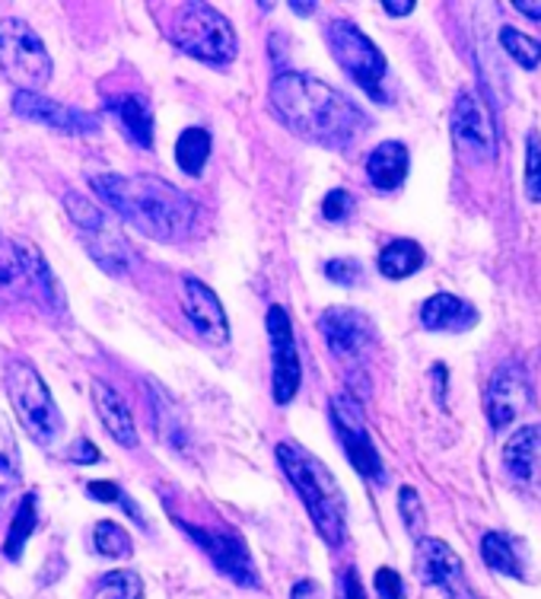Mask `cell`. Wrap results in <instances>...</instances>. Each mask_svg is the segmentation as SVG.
Segmentation results:
<instances>
[{
  "label": "cell",
  "instance_id": "1f68e13d",
  "mask_svg": "<svg viewBox=\"0 0 541 599\" xmlns=\"http://www.w3.org/2000/svg\"><path fill=\"white\" fill-rule=\"evenodd\" d=\"M93 549L102 558H131V536L125 533V526L112 523V520H99L93 526Z\"/></svg>",
  "mask_w": 541,
  "mask_h": 599
},
{
  "label": "cell",
  "instance_id": "484cf974",
  "mask_svg": "<svg viewBox=\"0 0 541 599\" xmlns=\"http://www.w3.org/2000/svg\"><path fill=\"white\" fill-rule=\"evenodd\" d=\"M147 393H150V411H153V424H156V434H159V441L163 444H169L172 449H182L185 447V424L179 421V408L172 405V399L159 390V386H153L147 383Z\"/></svg>",
  "mask_w": 541,
  "mask_h": 599
},
{
  "label": "cell",
  "instance_id": "4fadbf2b",
  "mask_svg": "<svg viewBox=\"0 0 541 599\" xmlns=\"http://www.w3.org/2000/svg\"><path fill=\"white\" fill-rule=\"evenodd\" d=\"M268 342H271V390L278 405H291L302 383V364L296 351L294 322L284 306L268 309Z\"/></svg>",
  "mask_w": 541,
  "mask_h": 599
},
{
  "label": "cell",
  "instance_id": "9c48e42d",
  "mask_svg": "<svg viewBox=\"0 0 541 599\" xmlns=\"http://www.w3.org/2000/svg\"><path fill=\"white\" fill-rule=\"evenodd\" d=\"M319 332L332 351V357L345 364L350 383H357V373L366 377L363 364L376 345V329L363 313L347 309V306H332L319 316Z\"/></svg>",
  "mask_w": 541,
  "mask_h": 599
},
{
  "label": "cell",
  "instance_id": "ffe728a7",
  "mask_svg": "<svg viewBox=\"0 0 541 599\" xmlns=\"http://www.w3.org/2000/svg\"><path fill=\"white\" fill-rule=\"evenodd\" d=\"M105 112L118 122V128L125 131V138L141 150L153 148V109L147 97L138 93H125V97H108Z\"/></svg>",
  "mask_w": 541,
  "mask_h": 599
},
{
  "label": "cell",
  "instance_id": "9a60e30c",
  "mask_svg": "<svg viewBox=\"0 0 541 599\" xmlns=\"http://www.w3.org/2000/svg\"><path fill=\"white\" fill-rule=\"evenodd\" d=\"M414 564H417V577L427 587H437L446 599H475L468 581H465L462 558L449 549L443 539L421 536L417 549H414Z\"/></svg>",
  "mask_w": 541,
  "mask_h": 599
},
{
  "label": "cell",
  "instance_id": "e0dca14e",
  "mask_svg": "<svg viewBox=\"0 0 541 599\" xmlns=\"http://www.w3.org/2000/svg\"><path fill=\"white\" fill-rule=\"evenodd\" d=\"M185 291V316L192 319L195 332L207 342V345H227L230 342V319L220 297L197 278H185L182 281Z\"/></svg>",
  "mask_w": 541,
  "mask_h": 599
},
{
  "label": "cell",
  "instance_id": "b9f144b4",
  "mask_svg": "<svg viewBox=\"0 0 541 599\" xmlns=\"http://www.w3.org/2000/svg\"><path fill=\"white\" fill-rule=\"evenodd\" d=\"M383 10H386L389 16H411V13H414V3H411V0H404V3H398V0H386V3H383Z\"/></svg>",
  "mask_w": 541,
  "mask_h": 599
},
{
  "label": "cell",
  "instance_id": "74e56055",
  "mask_svg": "<svg viewBox=\"0 0 541 599\" xmlns=\"http://www.w3.org/2000/svg\"><path fill=\"white\" fill-rule=\"evenodd\" d=\"M376 594H379V599H408L404 581L395 568H379L376 571Z\"/></svg>",
  "mask_w": 541,
  "mask_h": 599
},
{
  "label": "cell",
  "instance_id": "4316f807",
  "mask_svg": "<svg viewBox=\"0 0 541 599\" xmlns=\"http://www.w3.org/2000/svg\"><path fill=\"white\" fill-rule=\"evenodd\" d=\"M421 268H424V250L414 240H392L386 250L379 252V271L389 281H404Z\"/></svg>",
  "mask_w": 541,
  "mask_h": 599
},
{
  "label": "cell",
  "instance_id": "ab89813d",
  "mask_svg": "<svg viewBox=\"0 0 541 599\" xmlns=\"http://www.w3.org/2000/svg\"><path fill=\"white\" fill-rule=\"evenodd\" d=\"M67 456H70L74 462H80V466H90V462H99V459H102V456H99L96 444H90L87 437H80V441L70 447V453H67Z\"/></svg>",
  "mask_w": 541,
  "mask_h": 599
},
{
  "label": "cell",
  "instance_id": "7402d4cb",
  "mask_svg": "<svg viewBox=\"0 0 541 599\" xmlns=\"http://www.w3.org/2000/svg\"><path fill=\"white\" fill-rule=\"evenodd\" d=\"M503 466L516 482H536V475L541 472V424H529L519 428L506 447H503Z\"/></svg>",
  "mask_w": 541,
  "mask_h": 599
},
{
  "label": "cell",
  "instance_id": "cb8c5ba5",
  "mask_svg": "<svg viewBox=\"0 0 541 599\" xmlns=\"http://www.w3.org/2000/svg\"><path fill=\"white\" fill-rule=\"evenodd\" d=\"M481 558H485V564L497 571V574H503V577H516V581H523L526 577V564H523V551L519 546L506 536V533H485L481 536Z\"/></svg>",
  "mask_w": 541,
  "mask_h": 599
},
{
  "label": "cell",
  "instance_id": "8d00e7d4",
  "mask_svg": "<svg viewBox=\"0 0 541 599\" xmlns=\"http://www.w3.org/2000/svg\"><path fill=\"white\" fill-rule=\"evenodd\" d=\"M350 214H353V195L347 189H335L322 201V217L332 220V224H342Z\"/></svg>",
  "mask_w": 541,
  "mask_h": 599
},
{
  "label": "cell",
  "instance_id": "7a4b0ae2",
  "mask_svg": "<svg viewBox=\"0 0 541 599\" xmlns=\"http://www.w3.org/2000/svg\"><path fill=\"white\" fill-rule=\"evenodd\" d=\"M90 186L128 227L156 243H179L195 227V201L159 176L99 173Z\"/></svg>",
  "mask_w": 541,
  "mask_h": 599
},
{
  "label": "cell",
  "instance_id": "5b68a950",
  "mask_svg": "<svg viewBox=\"0 0 541 599\" xmlns=\"http://www.w3.org/2000/svg\"><path fill=\"white\" fill-rule=\"evenodd\" d=\"M3 386H7V399L16 411V421L29 431V437L42 447L54 444L64 421L39 370L29 360H10L3 373Z\"/></svg>",
  "mask_w": 541,
  "mask_h": 599
},
{
  "label": "cell",
  "instance_id": "8fae6325",
  "mask_svg": "<svg viewBox=\"0 0 541 599\" xmlns=\"http://www.w3.org/2000/svg\"><path fill=\"white\" fill-rule=\"evenodd\" d=\"M452 141L459 153L472 163H491L497 156V125H493L491 105L472 87L459 90L452 105Z\"/></svg>",
  "mask_w": 541,
  "mask_h": 599
},
{
  "label": "cell",
  "instance_id": "d6a6232c",
  "mask_svg": "<svg viewBox=\"0 0 541 599\" xmlns=\"http://www.w3.org/2000/svg\"><path fill=\"white\" fill-rule=\"evenodd\" d=\"M87 495L93 500H102V504H121V510L138 523V526H147V520H144V513L138 510V504L128 498L115 482H105V479H99V482H87Z\"/></svg>",
  "mask_w": 541,
  "mask_h": 599
},
{
  "label": "cell",
  "instance_id": "52a82bcc",
  "mask_svg": "<svg viewBox=\"0 0 541 599\" xmlns=\"http://www.w3.org/2000/svg\"><path fill=\"white\" fill-rule=\"evenodd\" d=\"M0 71L16 84V90L42 93L49 87L51 54L26 20H0Z\"/></svg>",
  "mask_w": 541,
  "mask_h": 599
},
{
  "label": "cell",
  "instance_id": "5bb4252c",
  "mask_svg": "<svg viewBox=\"0 0 541 599\" xmlns=\"http://www.w3.org/2000/svg\"><path fill=\"white\" fill-rule=\"evenodd\" d=\"M532 405V380L519 360H506L493 370L485 396V411L493 431H506Z\"/></svg>",
  "mask_w": 541,
  "mask_h": 599
},
{
  "label": "cell",
  "instance_id": "603a6c76",
  "mask_svg": "<svg viewBox=\"0 0 541 599\" xmlns=\"http://www.w3.org/2000/svg\"><path fill=\"white\" fill-rule=\"evenodd\" d=\"M411 156L401 141H386L366 156V179L376 192H395L408 176Z\"/></svg>",
  "mask_w": 541,
  "mask_h": 599
},
{
  "label": "cell",
  "instance_id": "f6af8a7d",
  "mask_svg": "<svg viewBox=\"0 0 541 599\" xmlns=\"http://www.w3.org/2000/svg\"><path fill=\"white\" fill-rule=\"evenodd\" d=\"M291 10L296 16H309V13H315V3H291Z\"/></svg>",
  "mask_w": 541,
  "mask_h": 599
},
{
  "label": "cell",
  "instance_id": "3957f363",
  "mask_svg": "<svg viewBox=\"0 0 541 599\" xmlns=\"http://www.w3.org/2000/svg\"><path fill=\"white\" fill-rule=\"evenodd\" d=\"M278 462L294 485V492L302 500L306 513L312 517L319 536L329 546H345L347 539V500L338 479L329 472V466L306 453L299 444H278Z\"/></svg>",
  "mask_w": 541,
  "mask_h": 599
},
{
  "label": "cell",
  "instance_id": "ac0fdd59",
  "mask_svg": "<svg viewBox=\"0 0 541 599\" xmlns=\"http://www.w3.org/2000/svg\"><path fill=\"white\" fill-rule=\"evenodd\" d=\"M36 246L0 240V303L36 297Z\"/></svg>",
  "mask_w": 541,
  "mask_h": 599
},
{
  "label": "cell",
  "instance_id": "8992f818",
  "mask_svg": "<svg viewBox=\"0 0 541 599\" xmlns=\"http://www.w3.org/2000/svg\"><path fill=\"white\" fill-rule=\"evenodd\" d=\"M64 211L70 214L80 243L87 246L90 258L96 262L99 268L112 278H125L134 255H131V246H128L121 227L99 207L96 201L83 199L77 192L64 195Z\"/></svg>",
  "mask_w": 541,
  "mask_h": 599
},
{
  "label": "cell",
  "instance_id": "ba28073f",
  "mask_svg": "<svg viewBox=\"0 0 541 599\" xmlns=\"http://www.w3.org/2000/svg\"><path fill=\"white\" fill-rule=\"evenodd\" d=\"M325 39H329V51L332 58L338 61V67L345 71L347 77L370 93V100L386 102V93L379 90V84L386 80L389 74V61L386 54L376 49V42L360 33L350 20H332L329 29H325Z\"/></svg>",
  "mask_w": 541,
  "mask_h": 599
},
{
  "label": "cell",
  "instance_id": "2e32d148",
  "mask_svg": "<svg viewBox=\"0 0 541 599\" xmlns=\"http://www.w3.org/2000/svg\"><path fill=\"white\" fill-rule=\"evenodd\" d=\"M13 112L26 122H36V125H46L51 131H61V135H96L99 118L83 112V109H74V105H64V102L49 100L42 93H29V90H16L13 93Z\"/></svg>",
  "mask_w": 541,
  "mask_h": 599
},
{
  "label": "cell",
  "instance_id": "4dcf8cb0",
  "mask_svg": "<svg viewBox=\"0 0 541 599\" xmlns=\"http://www.w3.org/2000/svg\"><path fill=\"white\" fill-rule=\"evenodd\" d=\"M500 49L506 51L526 71H536L541 64V42H536L526 33H519V29H513V26H503L500 29Z\"/></svg>",
  "mask_w": 541,
  "mask_h": 599
},
{
  "label": "cell",
  "instance_id": "f1b7e54d",
  "mask_svg": "<svg viewBox=\"0 0 541 599\" xmlns=\"http://www.w3.org/2000/svg\"><path fill=\"white\" fill-rule=\"evenodd\" d=\"M210 156V131L207 128H185L176 141V163L185 176H201Z\"/></svg>",
  "mask_w": 541,
  "mask_h": 599
},
{
  "label": "cell",
  "instance_id": "44dd1931",
  "mask_svg": "<svg viewBox=\"0 0 541 599\" xmlns=\"http://www.w3.org/2000/svg\"><path fill=\"white\" fill-rule=\"evenodd\" d=\"M421 322L430 332H468L478 322V309L455 294H437L421 306Z\"/></svg>",
  "mask_w": 541,
  "mask_h": 599
},
{
  "label": "cell",
  "instance_id": "e575fe53",
  "mask_svg": "<svg viewBox=\"0 0 541 599\" xmlns=\"http://www.w3.org/2000/svg\"><path fill=\"white\" fill-rule=\"evenodd\" d=\"M398 510H401V520H404L408 533L421 539L424 536V507H421V498L411 485H404L398 492Z\"/></svg>",
  "mask_w": 541,
  "mask_h": 599
},
{
  "label": "cell",
  "instance_id": "f546056e",
  "mask_svg": "<svg viewBox=\"0 0 541 599\" xmlns=\"http://www.w3.org/2000/svg\"><path fill=\"white\" fill-rule=\"evenodd\" d=\"M93 599H144V581L138 571H108L99 577Z\"/></svg>",
  "mask_w": 541,
  "mask_h": 599
},
{
  "label": "cell",
  "instance_id": "d590c367",
  "mask_svg": "<svg viewBox=\"0 0 541 599\" xmlns=\"http://www.w3.org/2000/svg\"><path fill=\"white\" fill-rule=\"evenodd\" d=\"M325 278L338 288H357L363 278V265L357 258H332L325 262Z\"/></svg>",
  "mask_w": 541,
  "mask_h": 599
},
{
  "label": "cell",
  "instance_id": "30bf717a",
  "mask_svg": "<svg viewBox=\"0 0 541 599\" xmlns=\"http://www.w3.org/2000/svg\"><path fill=\"white\" fill-rule=\"evenodd\" d=\"M332 424H335V434H338V441L345 447L347 462L353 466V472H360L373 485H386L383 456H379V449H376L373 437H370L360 399H353L347 393L332 396Z\"/></svg>",
  "mask_w": 541,
  "mask_h": 599
},
{
  "label": "cell",
  "instance_id": "83f0119b",
  "mask_svg": "<svg viewBox=\"0 0 541 599\" xmlns=\"http://www.w3.org/2000/svg\"><path fill=\"white\" fill-rule=\"evenodd\" d=\"M23 482V469H20V447L13 437L10 421L0 415V507H7V500L16 495Z\"/></svg>",
  "mask_w": 541,
  "mask_h": 599
},
{
  "label": "cell",
  "instance_id": "d6986e66",
  "mask_svg": "<svg viewBox=\"0 0 541 599\" xmlns=\"http://www.w3.org/2000/svg\"><path fill=\"white\" fill-rule=\"evenodd\" d=\"M90 393H93V405H96L99 421L105 424L108 437H112L118 447H128V449L138 447V428H134V415H131L128 402L118 396V390H112L105 380H93Z\"/></svg>",
  "mask_w": 541,
  "mask_h": 599
},
{
  "label": "cell",
  "instance_id": "277c9868",
  "mask_svg": "<svg viewBox=\"0 0 541 599\" xmlns=\"http://www.w3.org/2000/svg\"><path fill=\"white\" fill-rule=\"evenodd\" d=\"M166 33L182 54L204 64H230L240 51L233 23L210 3H182Z\"/></svg>",
  "mask_w": 541,
  "mask_h": 599
},
{
  "label": "cell",
  "instance_id": "836d02e7",
  "mask_svg": "<svg viewBox=\"0 0 541 599\" xmlns=\"http://www.w3.org/2000/svg\"><path fill=\"white\" fill-rule=\"evenodd\" d=\"M526 199L541 201V141L539 135L526 138Z\"/></svg>",
  "mask_w": 541,
  "mask_h": 599
},
{
  "label": "cell",
  "instance_id": "d4e9b609",
  "mask_svg": "<svg viewBox=\"0 0 541 599\" xmlns=\"http://www.w3.org/2000/svg\"><path fill=\"white\" fill-rule=\"evenodd\" d=\"M36 523H39V495L36 492H26L20 504H16V517L10 523V533L3 539V555L10 561H20L23 558V549L29 543V536L36 533Z\"/></svg>",
  "mask_w": 541,
  "mask_h": 599
},
{
  "label": "cell",
  "instance_id": "7bdbcfd3",
  "mask_svg": "<svg viewBox=\"0 0 541 599\" xmlns=\"http://www.w3.org/2000/svg\"><path fill=\"white\" fill-rule=\"evenodd\" d=\"M513 10H519L523 16H529V20H536V23L541 20V0L539 3H532V0H516Z\"/></svg>",
  "mask_w": 541,
  "mask_h": 599
},
{
  "label": "cell",
  "instance_id": "60d3db41",
  "mask_svg": "<svg viewBox=\"0 0 541 599\" xmlns=\"http://www.w3.org/2000/svg\"><path fill=\"white\" fill-rule=\"evenodd\" d=\"M291 599H322V587L315 581H296Z\"/></svg>",
  "mask_w": 541,
  "mask_h": 599
},
{
  "label": "cell",
  "instance_id": "f35d334b",
  "mask_svg": "<svg viewBox=\"0 0 541 599\" xmlns=\"http://www.w3.org/2000/svg\"><path fill=\"white\" fill-rule=\"evenodd\" d=\"M342 599H366V590L360 584V571L357 568H347L342 574Z\"/></svg>",
  "mask_w": 541,
  "mask_h": 599
},
{
  "label": "cell",
  "instance_id": "7c38bea8",
  "mask_svg": "<svg viewBox=\"0 0 541 599\" xmlns=\"http://www.w3.org/2000/svg\"><path fill=\"white\" fill-rule=\"evenodd\" d=\"M179 530H185V536L195 543L197 549L204 551L210 558V564L230 577L233 584L240 587H258V571H255V561L248 555V546L243 543V536L230 533V530H204V526H195V523H185V520H176Z\"/></svg>",
  "mask_w": 541,
  "mask_h": 599
},
{
  "label": "cell",
  "instance_id": "6da1fadb",
  "mask_svg": "<svg viewBox=\"0 0 541 599\" xmlns=\"http://www.w3.org/2000/svg\"><path fill=\"white\" fill-rule=\"evenodd\" d=\"M271 112L296 138L325 150H350L370 131V115L319 77L281 71L268 90Z\"/></svg>",
  "mask_w": 541,
  "mask_h": 599
},
{
  "label": "cell",
  "instance_id": "ee69618b",
  "mask_svg": "<svg viewBox=\"0 0 541 599\" xmlns=\"http://www.w3.org/2000/svg\"><path fill=\"white\" fill-rule=\"evenodd\" d=\"M434 377L440 380V405H443L446 402V367L443 364H437V367H434Z\"/></svg>",
  "mask_w": 541,
  "mask_h": 599
}]
</instances>
